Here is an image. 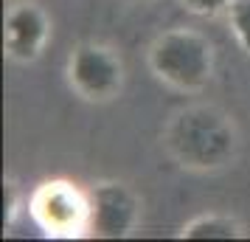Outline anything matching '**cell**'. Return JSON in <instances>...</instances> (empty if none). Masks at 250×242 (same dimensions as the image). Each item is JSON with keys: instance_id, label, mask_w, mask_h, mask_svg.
<instances>
[{"instance_id": "obj_5", "label": "cell", "mask_w": 250, "mask_h": 242, "mask_svg": "<svg viewBox=\"0 0 250 242\" xmlns=\"http://www.w3.org/2000/svg\"><path fill=\"white\" fill-rule=\"evenodd\" d=\"M141 222V197L121 180H104L90 189V237L124 240Z\"/></svg>"}, {"instance_id": "obj_3", "label": "cell", "mask_w": 250, "mask_h": 242, "mask_svg": "<svg viewBox=\"0 0 250 242\" xmlns=\"http://www.w3.org/2000/svg\"><path fill=\"white\" fill-rule=\"evenodd\" d=\"M28 214L51 240L90 237V192L73 180H42L28 197Z\"/></svg>"}, {"instance_id": "obj_2", "label": "cell", "mask_w": 250, "mask_h": 242, "mask_svg": "<svg viewBox=\"0 0 250 242\" xmlns=\"http://www.w3.org/2000/svg\"><path fill=\"white\" fill-rule=\"evenodd\" d=\"M149 70L174 90L197 93L214 79V45L194 28H169L149 48Z\"/></svg>"}, {"instance_id": "obj_4", "label": "cell", "mask_w": 250, "mask_h": 242, "mask_svg": "<svg viewBox=\"0 0 250 242\" xmlns=\"http://www.w3.org/2000/svg\"><path fill=\"white\" fill-rule=\"evenodd\" d=\"M68 85L84 102H110L124 88V62L113 48L82 43L68 57Z\"/></svg>"}, {"instance_id": "obj_7", "label": "cell", "mask_w": 250, "mask_h": 242, "mask_svg": "<svg viewBox=\"0 0 250 242\" xmlns=\"http://www.w3.org/2000/svg\"><path fill=\"white\" fill-rule=\"evenodd\" d=\"M177 237L180 240H239L242 225L228 214H203L186 222Z\"/></svg>"}, {"instance_id": "obj_10", "label": "cell", "mask_w": 250, "mask_h": 242, "mask_svg": "<svg viewBox=\"0 0 250 242\" xmlns=\"http://www.w3.org/2000/svg\"><path fill=\"white\" fill-rule=\"evenodd\" d=\"M3 206H6L3 225L9 228V225H12V220H14V214H17V189H14V183H6V189H3Z\"/></svg>"}, {"instance_id": "obj_6", "label": "cell", "mask_w": 250, "mask_h": 242, "mask_svg": "<svg viewBox=\"0 0 250 242\" xmlns=\"http://www.w3.org/2000/svg\"><path fill=\"white\" fill-rule=\"evenodd\" d=\"M48 40H51V17L45 14V9L31 0L14 3L3 23L6 57L14 62H34L45 51Z\"/></svg>"}, {"instance_id": "obj_9", "label": "cell", "mask_w": 250, "mask_h": 242, "mask_svg": "<svg viewBox=\"0 0 250 242\" xmlns=\"http://www.w3.org/2000/svg\"><path fill=\"white\" fill-rule=\"evenodd\" d=\"M233 0H183V6L197 17H216L230 9Z\"/></svg>"}, {"instance_id": "obj_1", "label": "cell", "mask_w": 250, "mask_h": 242, "mask_svg": "<svg viewBox=\"0 0 250 242\" xmlns=\"http://www.w3.org/2000/svg\"><path fill=\"white\" fill-rule=\"evenodd\" d=\"M163 147L191 172H216L236 161V121L216 104H188L169 118L163 130Z\"/></svg>"}, {"instance_id": "obj_8", "label": "cell", "mask_w": 250, "mask_h": 242, "mask_svg": "<svg viewBox=\"0 0 250 242\" xmlns=\"http://www.w3.org/2000/svg\"><path fill=\"white\" fill-rule=\"evenodd\" d=\"M228 25L236 37L239 48L250 54V0H233L230 9H228Z\"/></svg>"}]
</instances>
